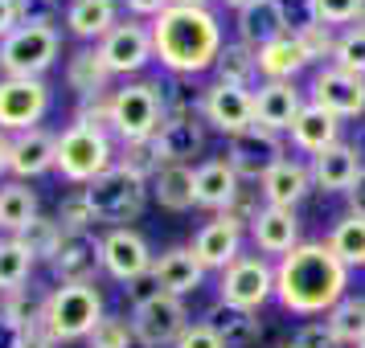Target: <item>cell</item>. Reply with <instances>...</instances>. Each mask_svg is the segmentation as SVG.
<instances>
[{"instance_id":"1","label":"cell","mask_w":365,"mask_h":348,"mask_svg":"<svg viewBox=\"0 0 365 348\" xmlns=\"http://www.w3.org/2000/svg\"><path fill=\"white\" fill-rule=\"evenodd\" d=\"M349 287V266L329 250V242H299L275 266V299L296 315L332 312Z\"/></svg>"},{"instance_id":"2","label":"cell","mask_w":365,"mask_h":348,"mask_svg":"<svg viewBox=\"0 0 365 348\" xmlns=\"http://www.w3.org/2000/svg\"><path fill=\"white\" fill-rule=\"evenodd\" d=\"M152 50L168 74L193 78L201 70H214L222 53V25L205 4H173L152 21Z\"/></svg>"},{"instance_id":"3","label":"cell","mask_w":365,"mask_h":348,"mask_svg":"<svg viewBox=\"0 0 365 348\" xmlns=\"http://www.w3.org/2000/svg\"><path fill=\"white\" fill-rule=\"evenodd\" d=\"M103 320V295L95 283H58L41 299V324L53 340H86Z\"/></svg>"},{"instance_id":"4","label":"cell","mask_w":365,"mask_h":348,"mask_svg":"<svg viewBox=\"0 0 365 348\" xmlns=\"http://www.w3.org/2000/svg\"><path fill=\"white\" fill-rule=\"evenodd\" d=\"M62 53L53 21H25L0 41V78H41Z\"/></svg>"},{"instance_id":"5","label":"cell","mask_w":365,"mask_h":348,"mask_svg":"<svg viewBox=\"0 0 365 348\" xmlns=\"http://www.w3.org/2000/svg\"><path fill=\"white\" fill-rule=\"evenodd\" d=\"M168 115V95L160 83H123L111 90V135L119 144L152 139Z\"/></svg>"},{"instance_id":"6","label":"cell","mask_w":365,"mask_h":348,"mask_svg":"<svg viewBox=\"0 0 365 348\" xmlns=\"http://www.w3.org/2000/svg\"><path fill=\"white\" fill-rule=\"evenodd\" d=\"M115 139L111 132L86 127V123H70L58 135V172L70 184H91L95 176H103L107 168H115Z\"/></svg>"},{"instance_id":"7","label":"cell","mask_w":365,"mask_h":348,"mask_svg":"<svg viewBox=\"0 0 365 348\" xmlns=\"http://www.w3.org/2000/svg\"><path fill=\"white\" fill-rule=\"evenodd\" d=\"M83 197L91 205L95 221H107L111 230L115 226H128L144 213L148 205V181H140L123 168H107L103 176H95L91 184H83Z\"/></svg>"},{"instance_id":"8","label":"cell","mask_w":365,"mask_h":348,"mask_svg":"<svg viewBox=\"0 0 365 348\" xmlns=\"http://www.w3.org/2000/svg\"><path fill=\"white\" fill-rule=\"evenodd\" d=\"M50 86L46 78H0V132L17 135L41 127L50 115Z\"/></svg>"},{"instance_id":"9","label":"cell","mask_w":365,"mask_h":348,"mask_svg":"<svg viewBox=\"0 0 365 348\" xmlns=\"http://www.w3.org/2000/svg\"><path fill=\"white\" fill-rule=\"evenodd\" d=\"M201 123H205V115L193 111V102L185 99V95H177V99L168 102L165 123H160V132L152 135L165 164H189L205 148V127Z\"/></svg>"},{"instance_id":"10","label":"cell","mask_w":365,"mask_h":348,"mask_svg":"<svg viewBox=\"0 0 365 348\" xmlns=\"http://www.w3.org/2000/svg\"><path fill=\"white\" fill-rule=\"evenodd\" d=\"M189 328V307L177 295H156L148 303H140L132 312V332L135 344L144 348H168L177 344Z\"/></svg>"},{"instance_id":"11","label":"cell","mask_w":365,"mask_h":348,"mask_svg":"<svg viewBox=\"0 0 365 348\" xmlns=\"http://www.w3.org/2000/svg\"><path fill=\"white\" fill-rule=\"evenodd\" d=\"M99 246H103V270L111 275L115 283H135V279H144L152 270V250H148V238L140 230H132V226H115V230H107L99 238Z\"/></svg>"},{"instance_id":"12","label":"cell","mask_w":365,"mask_h":348,"mask_svg":"<svg viewBox=\"0 0 365 348\" xmlns=\"http://www.w3.org/2000/svg\"><path fill=\"white\" fill-rule=\"evenodd\" d=\"M271 295H275V270L259 254H242L238 263L222 270V299L234 303V307L259 312Z\"/></svg>"},{"instance_id":"13","label":"cell","mask_w":365,"mask_h":348,"mask_svg":"<svg viewBox=\"0 0 365 348\" xmlns=\"http://www.w3.org/2000/svg\"><path fill=\"white\" fill-rule=\"evenodd\" d=\"M99 53L111 74H123V78L140 74L156 58V50H152V25H144V21H135V17L119 21L115 29L99 41Z\"/></svg>"},{"instance_id":"14","label":"cell","mask_w":365,"mask_h":348,"mask_svg":"<svg viewBox=\"0 0 365 348\" xmlns=\"http://www.w3.org/2000/svg\"><path fill=\"white\" fill-rule=\"evenodd\" d=\"M201 115L214 132L238 135L255 127V90L250 86H230V83H214L201 95Z\"/></svg>"},{"instance_id":"15","label":"cell","mask_w":365,"mask_h":348,"mask_svg":"<svg viewBox=\"0 0 365 348\" xmlns=\"http://www.w3.org/2000/svg\"><path fill=\"white\" fill-rule=\"evenodd\" d=\"M234 164L238 176H247V181H263L271 168L283 160V144H279V132H267V127H247V132L230 135V156H226Z\"/></svg>"},{"instance_id":"16","label":"cell","mask_w":365,"mask_h":348,"mask_svg":"<svg viewBox=\"0 0 365 348\" xmlns=\"http://www.w3.org/2000/svg\"><path fill=\"white\" fill-rule=\"evenodd\" d=\"M312 102H320L336 119L365 115V78H357L341 66H324L312 83Z\"/></svg>"},{"instance_id":"17","label":"cell","mask_w":365,"mask_h":348,"mask_svg":"<svg viewBox=\"0 0 365 348\" xmlns=\"http://www.w3.org/2000/svg\"><path fill=\"white\" fill-rule=\"evenodd\" d=\"M193 258L205 270H226L230 263L242 258V226L230 221L226 213H217L214 221H205L193 238Z\"/></svg>"},{"instance_id":"18","label":"cell","mask_w":365,"mask_h":348,"mask_svg":"<svg viewBox=\"0 0 365 348\" xmlns=\"http://www.w3.org/2000/svg\"><path fill=\"white\" fill-rule=\"evenodd\" d=\"M50 168H58V135L50 127L13 135V156H9L13 181H34V176H46Z\"/></svg>"},{"instance_id":"19","label":"cell","mask_w":365,"mask_h":348,"mask_svg":"<svg viewBox=\"0 0 365 348\" xmlns=\"http://www.w3.org/2000/svg\"><path fill=\"white\" fill-rule=\"evenodd\" d=\"M53 275L58 283H95V275L103 270V246L91 230L83 233H66L62 250L53 254Z\"/></svg>"},{"instance_id":"20","label":"cell","mask_w":365,"mask_h":348,"mask_svg":"<svg viewBox=\"0 0 365 348\" xmlns=\"http://www.w3.org/2000/svg\"><path fill=\"white\" fill-rule=\"evenodd\" d=\"M299 111H304V99L296 83H263L255 95V123L267 132H292Z\"/></svg>"},{"instance_id":"21","label":"cell","mask_w":365,"mask_h":348,"mask_svg":"<svg viewBox=\"0 0 365 348\" xmlns=\"http://www.w3.org/2000/svg\"><path fill=\"white\" fill-rule=\"evenodd\" d=\"M152 275H156V283H160L165 295L181 299V295L197 291L201 283H205V266L193 258V246H173L152 263Z\"/></svg>"},{"instance_id":"22","label":"cell","mask_w":365,"mask_h":348,"mask_svg":"<svg viewBox=\"0 0 365 348\" xmlns=\"http://www.w3.org/2000/svg\"><path fill=\"white\" fill-rule=\"evenodd\" d=\"M115 25H119V0H70L66 4V29L83 46H99Z\"/></svg>"},{"instance_id":"23","label":"cell","mask_w":365,"mask_h":348,"mask_svg":"<svg viewBox=\"0 0 365 348\" xmlns=\"http://www.w3.org/2000/svg\"><path fill=\"white\" fill-rule=\"evenodd\" d=\"M259 184H263L259 193H263L267 205H275V209H296L299 201L308 197V189H312V168H304L299 160H287V156H283Z\"/></svg>"},{"instance_id":"24","label":"cell","mask_w":365,"mask_h":348,"mask_svg":"<svg viewBox=\"0 0 365 348\" xmlns=\"http://www.w3.org/2000/svg\"><path fill=\"white\" fill-rule=\"evenodd\" d=\"M292 144L299 152H308V156L329 152L332 144H341V119L332 111H324L320 102H304V111L292 123Z\"/></svg>"},{"instance_id":"25","label":"cell","mask_w":365,"mask_h":348,"mask_svg":"<svg viewBox=\"0 0 365 348\" xmlns=\"http://www.w3.org/2000/svg\"><path fill=\"white\" fill-rule=\"evenodd\" d=\"M361 168V152L353 144H332L329 152L312 156V184H320L324 193H349Z\"/></svg>"},{"instance_id":"26","label":"cell","mask_w":365,"mask_h":348,"mask_svg":"<svg viewBox=\"0 0 365 348\" xmlns=\"http://www.w3.org/2000/svg\"><path fill=\"white\" fill-rule=\"evenodd\" d=\"M250 238L263 254H292L299 246V221L296 209H275V205H263V213L255 217L250 226Z\"/></svg>"},{"instance_id":"27","label":"cell","mask_w":365,"mask_h":348,"mask_svg":"<svg viewBox=\"0 0 365 348\" xmlns=\"http://www.w3.org/2000/svg\"><path fill=\"white\" fill-rule=\"evenodd\" d=\"M201 320H205V324L222 336V344H226V348H250L259 336H263L259 315L247 312V307H234V303H226V299H217V303L201 315Z\"/></svg>"},{"instance_id":"28","label":"cell","mask_w":365,"mask_h":348,"mask_svg":"<svg viewBox=\"0 0 365 348\" xmlns=\"http://www.w3.org/2000/svg\"><path fill=\"white\" fill-rule=\"evenodd\" d=\"M111 70L103 62L99 46H78V50L66 58V86L78 95V99H95V95H107L111 86Z\"/></svg>"},{"instance_id":"29","label":"cell","mask_w":365,"mask_h":348,"mask_svg":"<svg viewBox=\"0 0 365 348\" xmlns=\"http://www.w3.org/2000/svg\"><path fill=\"white\" fill-rule=\"evenodd\" d=\"M287 21H283V9L279 0H259V4H250L238 13V41H247L250 50H263L271 41H279L287 37Z\"/></svg>"},{"instance_id":"30","label":"cell","mask_w":365,"mask_h":348,"mask_svg":"<svg viewBox=\"0 0 365 348\" xmlns=\"http://www.w3.org/2000/svg\"><path fill=\"white\" fill-rule=\"evenodd\" d=\"M152 197L160 201L168 213H185L197 205V168L189 164H165L152 181Z\"/></svg>"},{"instance_id":"31","label":"cell","mask_w":365,"mask_h":348,"mask_svg":"<svg viewBox=\"0 0 365 348\" xmlns=\"http://www.w3.org/2000/svg\"><path fill=\"white\" fill-rule=\"evenodd\" d=\"M242 189V176L234 172L230 160H205L197 164V205L201 209H226Z\"/></svg>"},{"instance_id":"32","label":"cell","mask_w":365,"mask_h":348,"mask_svg":"<svg viewBox=\"0 0 365 348\" xmlns=\"http://www.w3.org/2000/svg\"><path fill=\"white\" fill-rule=\"evenodd\" d=\"M304 66H308V53H304L296 33H287L259 50V74H267V83H292Z\"/></svg>"},{"instance_id":"33","label":"cell","mask_w":365,"mask_h":348,"mask_svg":"<svg viewBox=\"0 0 365 348\" xmlns=\"http://www.w3.org/2000/svg\"><path fill=\"white\" fill-rule=\"evenodd\" d=\"M34 217H37V193L29 189V181L0 184V230H4V238H17Z\"/></svg>"},{"instance_id":"34","label":"cell","mask_w":365,"mask_h":348,"mask_svg":"<svg viewBox=\"0 0 365 348\" xmlns=\"http://www.w3.org/2000/svg\"><path fill=\"white\" fill-rule=\"evenodd\" d=\"M214 70H217V83L250 86L255 74H259V50H250L247 41H230V46H222Z\"/></svg>"},{"instance_id":"35","label":"cell","mask_w":365,"mask_h":348,"mask_svg":"<svg viewBox=\"0 0 365 348\" xmlns=\"http://www.w3.org/2000/svg\"><path fill=\"white\" fill-rule=\"evenodd\" d=\"M329 250L349 266V270H353V266H365V217L361 213L341 217L329 233Z\"/></svg>"},{"instance_id":"36","label":"cell","mask_w":365,"mask_h":348,"mask_svg":"<svg viewBox=\"0 0 365 348\" xmlns=\"http://www.w3.org/2000/svg\"><path fill=\"white\" fill-rule=\"evenodd\" d=\"M34 263L37 258L21 246V238H0V295L17 291V287H29Z\"/></svg>"},{"instance_id":"37","label":"cell","mask_w":365,"mask_h":348,"mask_svg":"<svg viewBox=\"0 0 365 348\" xmlns=\"http://www.w3.org/2000/svg\"><path fill=\"white\" fill-rule=\"evenodd\" d=\"M21 246L29 250L34 258H41V263H53V254L62 250V238H66V230H62V221L58 217H41L37 213L25 230L17 233Z\"/></svg>"},{"instance_id":"38","label":"cell","mask_w":365,"mask_h":348,"mask_svg":"<svg viewBox=\"0 0 365 348\" xmlns=\"http://www.w3.org/2000/svg\"><path fill=\"white\" fill-rule=\"evenodd\" d=\"M115 168L132 172L140 181H156V172L165 168V160H160V152H156V139H128V144H119V152H115Z\"/></svg>"},{"instance_id":"39","label":"cell","mask_w":365,"mask_h":348,"mask_svg":"<svg viewBox=\"0 0 365 348\" xmlns=\"http://www.w3.org/2000/svg\"><path fill=\"white\" fill-rule=\"evenodd\" d=\"M329 328L341 344H361L365 340V299L345 295L336 307L329 312Z\"/></svg>"},{"instance_id":"40","label":"cell","mask_w":365,"mask_h":348,"mask_svg":"<svg viewBox=\"0 0 365 348\" xmlns=\"http://www.w3.org/2000/svg\"><path fill=\"white\" fill-rule=\"evenodd\" d=\"M332 66H341V70H349V74L365 78V25H349L345 33L336 37Z\"/></svg>"},{"instance_id":"41","label":"cell","mask_w":365,"mask_h":348,"mask_svg":"<svg viewBox=\"0 0 365 348\" xmlns=\"http://www.w3.org/2000/svg\"><path fill=\"white\" fill-rule=\"evenodd\" d=\"M135 344V332H132V320L123 315H103L95 332L86 336V348H132Z\"/></svg>"},{"instance_id":"42","label":"cell","mask_w":365,"mask_h":348,"mask_svg":"<svg viewBox=\"0 0 365 348\" xmlns=\"http://www.w3.org/2000/svg\"><path fill=\"white\" fill-rule=\"evenodd\" d=\"M0 315L17 328H29L37 315H41V299L29 291V287H17V291H4L0 295Z\"/></svg>"},{"instance_id":"43","label":"cell","mask_w":365,"mask_h":348,"mask_svg":"<svg viewBox=\"0 0 365 348\" xmlns=\"http://www.w3.org/2000/svg\"><path fill=\"white\" fill-rule=\"evenodd\" d=\"M58 221H62V230H66V233H83V230L95 226V213H91V205H86L83 189H78V193H70V197L58 205Z\"/></svg>"},{"instance_id":"44","label":"cell","mask_w":365,"mask_h":348,"mask_svg":"<svg viewBox=\"0 0 365 348\" xmlns=\"http://www.w3.org/2000/svg\"><path fill=\"white\" fill-rule=\"evenodd\" d=\"M316 4V21L320 25H349V21H361V0H312Z\"/></svg>"},{"instance_id":"45","label":"cell","mask_w":365,"mask_h":348,"mask_svg":"<svg viewBox=\"0 0 365 348\" xmlns=\"http://www.w3.org/2000/svg\"><path fill=\"white\" fill-rule=\"evenodd\" d=\"M74 123H86V127L111 132V90H107V95H95V99H78Z\"/></svg>"},{"instance_id":"46","label":"cell","mask_w":365,"mask_h":348,"mask_svg":"<svg viewBox=\"0 0 365 348\" xmlns=\"http://www.w3.org/2000/svg\"><path fill=\"white\" fill-rule=\"evenodd\" d=\"M299 37V46H304V53H308V62H316V58H332V50H336V37H332V29L329 25H308L304 33H296Z\"/></svg>"},{"instance_id":"47","label":"cell","mask_w":365,"mask_h":348,"mask_svg":"<svg viewBox=\"0 0 365 348\" xmlns=\"http://www.w3.org/2000/svg\"><path fill=\"white\" fill-rule=\"evenodd\" d=\"M222 213L238 221V226H255V217L263 213V205H259V189H238V197L222 209Z\"/></svg>"},{"instance_id":"48","label":"cell","mask_w":365,"mask_h":348,"mask_svg":"<svg viewBox=\"0 0 365 348\" xmlns=\"http://www.w3.org/2000/svg\"><path fill=\"white\" fill-rule=\"evenodd\" d=\"M279 9H283V21H287L292 33H304L308 25H316V4L312 0H279Z\"/></svg>"},{"instance_id":"49","label":"cell","mask_w":365,"mask_h":348,"mask_svg":"<svg viewBox=\"0 0 365 348\" xmlns=\"http://www.w3.org/2000/svg\"><path fill=\"white\" fill-rule=\"evenodd\" d=\"M296 348H341V340L332 336L329 320H316V324H304V328H299Z\"/></svg>"},{"instance_id":"50","label":"cell","mask_w":365,"mask_h":348,"mask_svg":"<svg viewBox=\"0 0 365 348\" xmlns=\"http://www.w3.org/2000/svg\"><path fill=\"white\" fill-rule=\"evenodd\" d=\"M173 348H226V344H222V336H217L205 320H197V324H189V328H185V336Z\"/></svg>"},{"instance_id":"51","label":"cell","mask_w":365,"mask_h":348,"mask_svg":"<svg viewBox=\"0 0 365 348\" xmlns=\"http://www.w3.org/2000/svg\"><path fill=\"white\" fill-rule=\"evenodd\" d=\"M128 4V13H132L135 21H156L160 13H168L177 0H123Z\"/></svg>"},{"instance_id":"52","label":"cell","mask_w":365,"mask_h":348,"mask_svg":"<svg viewBox=\"0 0 365 348\" xmlns=\"http://www.w3.org/2000/svg\"><path fill=\"white\" fill-rule=\"evenodd\" d=\"M58 340H53L50 332H46V324H41V315H37L29 328H21V340H17V348H53Z\"/></svg>"},{"instance_id":"53","label":"cell","mask_w":365,"mask_h":348,"mask_svg":"<svg viewBox=\"0 0 365 348\" xmlns=\"http://www.w3.org/2000/svg\"><path fill=\"white\" fill-rule=\"evenodd\" d=\"M128 295H132V303L140 307V303H148V299H156V295H165L160 291V283H156V275H144V279H135V283H128Z\"/></svg>"},{"instance_id":"54","label":"cell","mask_w":365,"mask_h":348,"mask_svg":"<svg viewBox=\"0 0 365 348\" xmlns=\"http://www.w3.org/2000/svg\"><path fill=\"white\" fill-rule=\"evenodd\" d=\"M21 25V0H0V41Z\"/></svg>"},{"instance_id":"55","label":"cell","mask_w":365,"mask_h":348,"mask_svg":"<svg viewBox=\"0 0 365 348\" xmlns=\"http://www.w3.org/2000/svg\"><path fill=\"white\" fill-rule=\"evenodd\" d=\"M349 209L365 217V168L357 172V181H353V189H349Z\"/></svg>"},{"instance_id":"56","label":"cell","mask_w":365,"mask_h":348,"mask_svg":"<svg viewBox=\"0 0 365 348\" xmlns=\"http://www.w3.org/2000/svg\"><path fill=\"white\" fill-rule=\"evenodd\" d=\"M17 340H21V328L0 315V348H17Z\"/></svg>"},{"instance_id":"57","label":"cell","mask_w":365,"mask_h":348,"mask_svg":"<svg viewBox=\"0 0 365 348\" xmlns=\"http://www.w3.org/2000/svg\"><path fill=\"white\" fill-rule=\"evenodd\" d=\"M9 156H13V135L0 132V176L9 172Z\"/></svg>"},{"instance_id":"58","label":"cell","mask_w":365,"mask_h":348,"mask_svg":"<svg viewBox=\"0 0 365 348\" xmlns=\"http://www.w3.org/2000/svg\"><path fill=\"white\" fill-rule=\"evenodd\" d=\"M226 4H230V9H238V13H242V9H250V4H259V0H226Z\"/></svg>"},{"instance_id":"59","label":"cell","mask_w":365,"mask_h":348,"mask_svg":"<svg viewBox=\"0 0 365 348\" xmlns=\"http://www.w3.org/2000/svg\"><path fill=\"white\" fill-rule=\"evenodd\" d=\"M177 4H205V0H177Z\"/></svg>"},{"instance_id":"60","label":"cell","mask_w":365,"mask_h":348,"mask_svg":"<svg viewBox=\"0 0 365 348\" xmlns=\"http://www.w3.org/2000/svg\"><path fill=\"white\" fill-rule=\"evenodd\" d=\"M361 25H365V0H361Z\"/></svg>"},{"instance_id":"61","label":"cell","mask_w":365,"mask_h":348,"mask_svg":"<svg viewBox=\"0 0 365 348\" xmlns=\"http://www.w3.org/2000/svg\"><path fill=\"white\" fill-rule=\"evenodd\" d=\"M41 4H53V0H41Z\"/></svg>"},{"instance_id":"62","label":"cell","mask_w":365,"mask_h":348,"mask_svg":"<svg viewBox=\"0 0 365 348\" xmlns=\"http://www.w3.org/2000/svg\"><path fill=\"white\" fill-rule=\"evenodd\" d=\"M283 348H296V344H283Z\"/></svg>"},{"instance_id":"63","label":"cell","mask_w":365,"mask_h":348,"mask_svg":"<svg viewBox=\"0 0 365 348\" xmlns=\"http://www.w3.org/2000/svg\"><path fill=\"white\" fill-rule=\"evenodd\" d=\"M357 348H365V340H361V344H357Z\"/></svg>"}]
</instances>
